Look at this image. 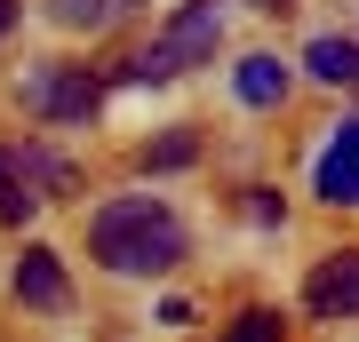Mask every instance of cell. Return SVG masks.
Instances as JSON below:
<instances>
[{"instance_id":"cell-1","label":"cell","mask_w":359,"mask_h":342,"mask_svg":"<svg viewBox=\"0 0 359 342\" xmlns=\"http://www.w3.org/2000/svg\"><path fill=\"white\" fill-rule=\"evenodd\" d=\"M88 255L112 279H160V271L184 263V223L160 199H112L88 223Z\"/></svg>"},{"instance_id":"cell-2","label":"cell","mask_w":359,"mask_h":342,"mask_svg":"<svg viewBox=\"0 0 359 342\" xmlns=\"http://www.w3.org/2000/svg\"><path fill=\"white\" fill-rule=\"evenodd\" d=\"M16 88H25V104H32L48 127L88 120V112H96V96H104L88 64H25V80H16Z\"/></svg>"},{"instance_id":"cell-3","label":"cell","mask_w":359,"mask_h":342,"mask_svg":"<svg viewBox=\"0 0 359 342\" xmlns=\"http://www.w3.org/2000/svg\"><path fill=\"white\" fill-rule=\"evenodd\" d=\"M216 40H224V8H216V0H184L152 48H160L168 72H192V64H216Z\"/></svg>"},{"instance_id":"cell-4","label":"cell","mask_w":359,"mask_h":342,"mask_svg":"<svg viewBox=\"0 0 359 342\" xmlns=\"http://www.w3.org/2000/svg\"><path fill=\"white\" fill-rule=\"evenodd\" d=\"M304 311L311 318H359V255H327L320 271L304 279Z\"/></svg>"},{"instance_id":"cell-5","label":"cell","mask_w":359,"mask_h":342,"mask_svg":"<svg viewBox=\"0 0 359 342\" xmlns=\"http://www.w3.org/2000/svg\"><path fill=\"white\" fill-rule=\"evenodd\" d=\"M311 191H320L327 207H359V120H344L327 136L320 167H311Z\"/></svg>"},{"instance_id":"cell-6","label":"cell","mask_w":359,"mask_h":342,"mask_svg":"<svg viewBox=\"0 0 359 342\" xmlns=\"http://www.w3.org/2000/svg\"><path fill=\"white\" fill-rule=\"evenodd\" d=\"M16 303H32V311H65L72 303V287H65V271H56L48 247H25V255H16Z\"/></svg>"},{"instance_id":"cell-7","label":"cell","mask_w":359,"mask_h":342,"mask_svg":"<svg viewBox=\"0 0 359 342\" xmlns=\"http://www.w3.org/2000/svg\"><path fill=\"white\" fill-rule=\"evenodd\" d=\"M231 88H240V104H280L287 96V64L280 56H240V72H231Z\"/></svg>"},{"instance_id":"cell-8","label":"cell","mask_w":359,"mask_h":342,"mask_svg":"<svg viewBox=\"0 0 359 342\" xmlns=\"http://www.w3.org/2000/svg\"><path fill=\"white\" fill-rule=\"evenodd\" d=\"M304 64H311V80H335V88H344V80H359V40H311L304 48Z\"/></svg>"},{"instance_id":"cell-9","label":"cell","mask_w":359,"mask_h":342,"mask_svg":"<svg viewBox=\"0 0 359 342\" xmlns=\"http://www.w3.org/2000/svg\"><path fill=\"white\" fill-rule=\"evenodd\" d=\"M48 16H56L65 32H104V24L120 16V0H48Z\"/></svg>"},{"instance_id":"cell-10","label":"cell","mask_w":359,"mask_h":342,"mask_svg":"<svg viewBox=\"0 0 359 342\" xmlns=\"http://www.w3.org/2000/svg\"><path fill=\"white\" fill-rule=\"evenodd\" d=\"M16 176H25V183H48V199H56V191H72V167L56 159V152H40V143H25V159H16Z\"/></svg>"},{"instance_id":"cell-11","label":"cell","mask_w":359,"mask_h":342,"mask_svg":"<svg viewBox=\"0 0 359 342\" xmlns=\"http://www.w3.org/2000/svg\"><path fill=\"white\" fill-rule=\"evenodd\" d=\"M32 215V191H25V176H16V159L0 152V223H25Z\"/></svg>"},{"instance_id":"cell-12","label":"cell","mask_w":359,"mask_h":342,"mask_svg":"<svg viewBox=\"0 0 359 342\" xmlns=\"http://www.w3.org/2000/svg\"><path fill=\"white\" fill-rule=\"evenodd\" d=\"M224 342H280V318H271V311H240Z\"/></svg>"},{"instance_id":"cell-13","label":"cell","mask_w":359,"mask_h":342,"mask_svg":"<svg viewBox=\"0 0 359 342\" xmlns=\"http://www.w3.org/2000/svg\"><path fill=\"white\" fill-rule=\"evenodd\" d=\"M192 152H200L192 136H160L152 152H144V167H192Z\"/></svg>"},{"instance_id":"cell-14","label":"cell","mask_w":359,"mask_h":342,"mask_svg":"<svg viewBox=\"0 0 359 342\" xmlns=\"http://www.w3.org/2000/svg\"><path fill=\"white\" fill-rule=\"evenodd\" d=\"M240 207H248V223H280V199H271V191H248Z\"/></svg>"},{"instance_id":"cell-15","label":"cell","mask_w":359,"mask_h":342,"mask_svg":"<svg viewBox=\"0 0 359 342\" xmlns=\"http://www.w3.org/2000/svg\"><path fill=\"white\" fill-rule=\"evenodd\" d=\"M8 24H16V0H0V32H8Z\"/></svg>"},{"instance_id":"cell-16","label":"cell","mask_w":359,"mask_h":342,"mask_svg":"<svg viewBox=\"0 0 359 342\" xmlns=\"http://www.w3.org/2000/svg\"><path fill=\"white\" fill-rule=\"evenodd\" d=\"M256 8H287V0H256Z\"/></svg>"},{"instance_id":"cell-17","label":"cell","mask_w":359,"mask_h":342,"mask_svg":"<svg viewBox=\"0 0 359 342\" xmlns=\"http://www.w3.org/2000/svg\"><path fill=\"white\" fill-rule=\"evenodd\" d=\"M120 8H128V0H120Z\"/></svg>"}]
</instances>
